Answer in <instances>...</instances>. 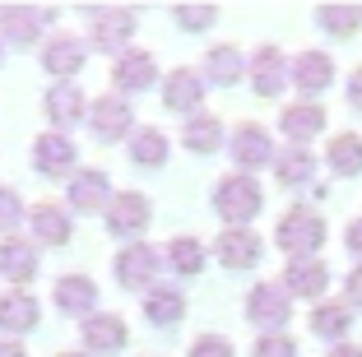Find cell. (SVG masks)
I'll return each mask as SVG.
<instances>
[{
	"label": "cell",
	"mask_w": 362,
	"mask_h": 357,
	"mask_svg": "<svg viewBox=\"0 0 362 357\" xmlns=\"http://www.w3.org/2000/svg\"><path fill=\"white\" fill-rule=\"evenodd\" d=\"M344 288H349V302H353V306H362V264L349 274V283H344Z\"/></svg>",
	"instance_id": "f35d334b"
},
{
	"label": "cell",
	"mask_w": 362,
	"mask_h": 357,
	"mask_svg": "<svg viewBox=\"0 0 362 357\" xmlns=\"http://www.w3.org/2000/svg\"><path fill=\"white\" fill-rule=\"evenodd\" d=\"M93 302H98V283L93 279H84V274H65V279H56V306H61L65 315H93Z\"/></svg>",
	"instance_id": "e0dca14e"
},
{
	"label": "cell",
	"mask_w": 362,
	"mask_h": 357,
	"mask_svg": "<svg viewBox=\"0 0 362 357\" xmlns=\"http://www.w3.org/2000/svg\"><path fill=\"white\" fill-rule=\"evenodd\" d=\"M88 126H93L98 139H121V135H130V126H135V112H130L126 98L103 93L93 107H88Z\"/></svg>",
	"instance_id": "ba28073f"
},
{
	"label": "cell",
	"mask_w": 362,
	"mask_h": 357,
	"mask_svg": "<svg viewBox=\"0 0 362 357\" xmlns=\"http://www.w3.org/2000/svg\"><path fill=\"white\" fill-rule=\"evenodd\" d=\"M0 274H5L10 283H28L33 274H37V251H33V242L10 237V242L0 246Z\"/></svg>",
	"instance_id": "7402d4cb"
},
{
	"label": "cell",
	"mask_w": 362,
	"mask_h": 357,
	"mask_svg": "<svg viewBox=\"0 0 362 357\" xmlns=\"http://www.w3.org/2000/svg\"><path fill=\"white\" fill-rule=\"evenodd\" d=\"M130 158H135L139 168H163V163H168V135L153 130V126L135 130V135H130Z\"/></svg>",
	"instance_id": "83f0119b"
},
{
	"label": "cell",
	"mask_w": 362,
	"mask_h": 357,
	"mask_svg": "<svg viewBox=\"0 0 362 357\" xmlns=\"http://www.w3.org/2000/svg\"><path fill=\"white\" fill-rule=\"evenodd\" d=\"M260 204H265V195H260L256 177H246V172H233V177H223L218 186H214V209L223 213L233 228L251 223L260 213Z\"/></svg>",
	"instance_id": "7a4b0ae2"
},
{
	"label": "cell",
	"mask_w": 362,
	"mask_h": 357,
	"mask_svg": "<svg viewBox=\"0 0 362 357\" xmlns=\"http://www.w3.org/2000/svg\"><path fill=\"white\" fill-rule=\"evenodd\" d=\"M330 79H334V61L325 52H302L293 61V84L302 93H320V88H330Z\"/></svg>",
	"instance_id": "ffe728a7"
},
{
	"label": "cell",
	"mask_w": 362,
	"mask_h": 357,
	"mask_svg": "<svg viewBox=\"0 0 362 357\" xmlns=\"http://www.w3.org/2000/svg\"><path fill=\"white\" fill-rule=\"evenodd\" d=\"M33 237L47 246H65L70 242V213L61 204H33Z\"/></svg>",
	"instance_id": "603a6c76"
},
{
	"label": "cell",
	"mask_w": 362,
	"mask_h": 357,
	"mask_svg": "<svg viewBox=\"0 0 362 357\" xmlns=\"http://www.w3.org/2000/svg\"><path fill=\"white\" fill-rule=\"evenodd\" d=\"M144 315H149L153 325H177L181 315H186V297H181L177 288L158 283V288H149V293H144Z\"/></svg>",
	"instance_id": "d4e9b609"
},
{
	"label": "cell",
	"mask_w": 362,
	"mask_h": 357,
	"mask_svg": "<svg viewBox=\"0 0 362 357\" xmlns=\"http://www.w3.org/2000/svg\"><path fill=\"white\" fill-rule=\"evenodd\" d=\"M61 357H84V353H61Z\"/></svg>",
	"instance_id": "ee69618b"
},
{
	"label": "cell",
	"mask_w": 362,
	"mask_h": 357,
	"mask_svg": "<svg viewBox=\"0 0 362 357\" xmlns=\"http://www.w3.org/2000/svg\"><path fill=\"white\" fill-rule=\"evenodd\" d=\"M233 163L242 172H256V168H274V158H279V148H274V139H269V130L265 126H256V121H246V126H237L233 130Z\"/></svg>",
	"instance_id": "3957f363"
},
{
	"label": "cell",
	"mask_w": 362,
	"mask_h": 357,
	"mask_svg": "<svg viewBox=\"0 0 362 357\" xmlns=\"http://www.w3.org/2000/svg\"><path fill=\"white\" fill-rule=\"evenodd\" d=\"M246 315L256 325H265L269 334H279L288 325V315H293V297L284 293V283H260L246 293Z\"/></svg>",
	"instance_id": "5b68a950"
},
{
	"label": "cell",
	"mask_w": 362,
	"mask_h": 357,
	"mask_svg": "<svg viewBox=\"0 0 362 357\" xmlns=\"http://www.w3.org/2000/svg\"><path fill=\"white\" fill-rule=\"evenodd\" d=\"M279 130H284L293 144H302V139H311V135L325 130V112H320L316 103H298V107H288V112L279 116Z\"/></svg>",
	"instance_id": "cb8c5ba5"
},
{
	"label": "cell",
	"mask_w": 362,
	"mask_h": 357,
	"mask_svg": "<svg viewBox=\"0 0 362 357\" xmlns=\"http://www.w3.org/2000/svg\"><path fill=\"white\" fill-rule=\"evenodd\" d=\"M288 79H293V61H288L279 47H260V52L251 56V84H256V93H260V98L284 93Z\"/></svg>",
	"instance_id": "9c48e42d"
},
{
	"label": "cell",
	"mask_w": 362,
	"mask_h": 357,
	"mask_svg": "<svg viewBox=\"0 0 362 357\" xmlns=\"http://www.w3.org/2000/svg\"><path fill=\"white\" fill-rule=\"evenodd\" d=\"M47 19H52V14H42V10H5L0 14V37L14 42V47H28Z\"/></svg>",
	"instance_id": "4316f807"
},
{
	"label": "cell",
	"mask_w": 362,
	"mask_h": 357,
	"mask_svg": "<svg viewBox=\"0 0 362 357\" xmlns=\"http://www.w3.org/2000/svg\"><path fill=\"white\" fill-rule=\"evenodd\" d=\"M344 242H349V251H353V255H362V218H358V223H349Z\"/></svg>",
	"instance_id": "60d3db41"
},
{
	"label": "cell",
	"mask_w": 362,
	"mask_h": 357,
	"mask_svg": "<svg viewBox=\"0 0 362 357\" xmlns=\"http://www.w3.org/2000/svg\"><path fill=\"white\" fill-rule=\"evenodd\" d=\"M163 103H168V112H195L200 116V103H204V79L195 70H172L168 84H163Z\"/></svg>",
	"instance_id": "7c38bea8"
},
{
	"label": "cell",
	"mask_w": 362,
	"mask_h": 357,
	"mask_svg": "<svg viewBox=\"0 0 362 357\" xmlns=\"http://www.w3.org/2000/svg\"><path fill=\"white\" fill-rule=\"evenodd\" d=\"M75 139L61 135V130H47V135L33 139V168L42 172V177H65V172L75 168Z\"/></svg>",
	"instance_id": "52a82bcc"
},
{
	"label": "cell",
	"mask_w": 362,
	"mask_h": 357,
	"mask_svg": "<svg viewBox=\"0 0 362 357\" xmlns=\"http://www.w3.org/2000/svg\"><path fill=\"white\" fill-rule=\"evenodd\" d=\"M204 74H209L214 84H233L237 74H242L237 47H209V52H204Z\"/></svg>",
	"instance_id": "4dcf8cb0"
},
{
	"label": "cell",
	"mask_w": 362,
	"mask_h": 357,
	"mask_svg": "<svg viewBox=\"0 0 362 357\" xmlns=\"http://www.w3.org/2000/svg\"><path fill=\"white\" fill-rule=\"evenodd\" d=\"M330 357H362V348H353V344H334V348H330Z\"/></svg>",
	"instance_id": "b9f144b4"
},
{
	"label": "cell",
	"mask_w": 362,
	"mask_h": 357,
	"mask_svg": "<svg viewBox=\"0 0 362 357\" xmlns=\"http://www.w3.org/2000/svg\"><path fill=\"white\" fill-rule=\"evenodd\" d=\"M153 218V204L144 195H117V200H107V232H117V237H135L144 232Z\"/></svg>",
	"instance_id": "30bf717a"
},
{
	"label": "cell",
	"mask_w": 362,
	"mask_h": 357,
	"mask_svg": "<svg viewBox=\"0 0 362 357\" xmlns=\"http://www.w3.org/2000/svg\"><path fill=\"white\" fill-rule=\"evenodd\" d=\"M349 320H353V311L344 302L316 306V311H311V334H320V339H344V334H349Z\"/></svg>",
	"instance_id": "f546056e"
},
{
	"label": "cell",
	"mask_w": 362,
	"mask_h": 357,
	"mask_svg": "<svg viewBox=\"0 0 362 357\" xmlns=\"http://www.w3.org/2000/svg\"><path fill=\"white\" fill-rule=\"evenodd\" d=\"M274 177H279V186H288V190H293V186H307V181L316 177V158H311L307 148L293 144V148H284V153L274 158Z\"/></svg>",
	"instance_id": "484cf974"
},
{
	"label": "cell",
	"mask_w": 362,
	"mask_h": 357,
	"mask_svg": "<svg viewBox=\"0 0 362 357\" xmlns=\"http://www.w3.org/2000/svg\"><path fill=\"white\" fill-rule=\"evenodd\" d=\"M88 37L98 52H126V42L135 37V14L130 10H88Z\"/></svg>",
	"instance_id": "8992f818"
},
{
	"label": "cell",
	"mask_w": 362,
	"mask_h": 357,
	"mask_svg": "<svg viewBox=\"0 0 362 357\" xmlns=\"http://www.w3.org/2000/svg\"><path fill=\"white\" fill-rule=\"evenodd\" d=\"M37 302H33L28 293H23V288H14V293H5L0 297V329H5V334H23V329H33L37 325Z\"/></svg>",
	"instance_id": "44dd1931"
},
{
	"label": "cell",
	"mask_w": 362,
	"mask_h": 357,
	"mask_svg": "<svg viewBox=\"0 0 362 357\" xmlns=\"http://www.w3.org/2000/svg\"><path fill=\"white\" fill-rule=\"evenodd\" d=\"M325 163H330L339 177H358V172H362V139L358 135H334Z\"/></svg>",
	"instance_id": "f1b7e54d"
},
{
	"label": "cell",
	"mask_w": 362,
	"mask_h": 357,
	"mask_svg": "<svg viewBox=\"0 0 362 357\" xmlns=\"http://www.w3.org/2000/svg\"><path fill=\"white\" fill-rule=\"evenodd\" d=\"M0 357H28V353H23V348L10 339V344H0Z\"/></svg>",
	"instance_id": "7bdbcfd3"
},
{
	"label": "cell",
	"mask_w": 362,
	"mask_h": 357,
	"mask_svg": "<svg viewBox=\"0 0 362 357\" xmlns=\"http://www.w3.org/2000/svg\"><path fill=\"white\" fill-rule=\"evenodd\" d=\"M107 172H98V168H84V172H75L70 177V204L75 209H84V213H93V209H107Z\"/></svg>",
	"instance_id": "d6986e66"
},
{
	"label": "cell",
	"mask_w": 362,
	"mask_h": 357,
	"mask_svg": "<svg viewBox=\"0 0 362 357\" xmlns=\"http://www.w3.org/2000/svg\"><path fill=\"white\" fill-rule=\"evenodd\" d=\"M47 74H56V84H70V74L84 70V42L79 37H52L42 52Z\"/></svg>",
	"instance_id": "ac0fdd59"
},
{
	"label": "cell",
	"mask_w": 362,
	"mask_h": 357,
	"mask_svg": "<svg viewBox=\"0 0 362 357\" xmlns=\"http://www.w3.org/2000/svg\"><path fill=\"white\" fill-rule=\"evenodd\" d=\"M158 269H163V255L153 251V246H144V242H130L126 251L117 255V279H121V288H130V293H149L153 279H158Z\"/></svg>",
	"instance_id": "277c9868"
},
{
	"label": "cell",
	"mask_w": 362,
	"mask_h": 357,
	"mask_svg": "<svg viewBox=\"0 0 362 357\" xmlns=\"http://www.w3.org/2000/svg\"><path fill=\"white\" fill-rule=\"evenodd\" d=\"M325 288H330V269H325L316 255L288 260V269H284V293L288 297H320Z\"/></svg>",
	"instance_id": "8fae6325"
},
{
	"label": "cell",
	"mask_w": 362,
	"mask_h": 357,
	"mask_svg": "<svg viewBox=\"0 0 362 357\" xmlns=\"http://www.w3.org/2000/svg\"><path fill=\"white\" fill-rule=\"evenodd\" d=\"M84 344H88V353H121L126 348V320L121 315H103V311H93L84 320Z\"/></svg>",
	"instance_id": "2e32d148"
},
{
	"label": "cell",
	"mask_w": 362,
	"mask_h": 357,
	"mask_svg": "<svg viewBox=\"0 0 362 357\" xmlns=\"http://www.w3.org/2000/svg\"><path fill=\"white\" fill-rule=\"evenodd\" d=\"M42 112H47V121L52 126H79L88 116V103H84V93H79L75 84H52V93L42 98Z\"/></svg>",
	"instance_id": "4fadbf2b"
},
{
	"label": "cell",
	"mask_w": 362,
	"mask_h": 357,
	"mask_svg": "<svg viewBox=\"0 0 362 357\" xmlns=\"http://www.w3.org/2000/svg\"><path fill=\"white\" fill-rule=\"evenodd\" d=\"M168 264H172L177 274H200V269H204V246L195 242V237H172Z\"/></svg>",
	"instance_id": "1f68e13d"
},
{
	"label": "cell",
	"mask_w": 362,
	"mask_h": 357,
	"mask_svg": "<svg viewBox=\"0 0 362 357\" xmlns=\"http://www.w3.org/2000/svg\"><path fill=\"white\" fill-rule=\"evenodd\" d=\"M251 357H298V344L288 334H260L256 348H251Z\"/></svg>",
	"instance_id": "e575fe53"
},
{
	"label": "cell",
	"mask_w": 362,
	"mask_h": 357,
	"mask_svg": "<svg viewBox=\"0 0 362 357\" xmlns=\"http://www.w3.org/2000/svg\"><path fill=\"white\" fill-rule=\"evenodd\" d=\"M191 357H237V353H233V344H228V339H214L209 334V339H200V344L191 348Z\"/></svg>",
	"instance_id": "74e56055"
},
{
	"label": "cell",
	"mask_w": 362,
	"mask_h": 357,
	"mask_svg": "<svg viewBox=\"0 0 362 357\" xmlns=\"http://www.w3.org/2000/svg\"><path fill=\"white\" fill-rule=\"evenodd\" d=\"M349 103H353V107L362 112V65H358V70L349 74Z\"/></svg>",
	"instance_id": "ab89813d"
},
{
	"label": "cell",
	"mask_w": 362,
	"mask_h": 357,
	"mask_svg": "<svg viewBox=\"0 0 362 357\" xmlns=\"http://www.w3.org/2000/svg\"><path fill=\"white\" fill-rule=\"evenodd\" d=\"M218 139H223V126H218L214 116H191V121H186V148H195V153H214Z\"/></svg>",
	"instance_id": "836d02e7"
},
{
	"label": "cell",
	"mask_w": 362,
	"mask_h": 357,
	"mask_svg": "<svg viewBox=\"0 0 362 357\" xmlns=\"http://www.w3.org/2000/svg\"><path fill=\"white\" fill-rule=\"evenodd\" d=\"M279 251H288V260H307L325 246V223H320L316 209H288L279 218V232H274Z\"/></svg>",
	"instance_id": "6da1fadb"
},
{
	"label": "cell",
	"mask_w": 362,
	"mask_h": 357,
	"mask_svg": "<svg viewBox=\"0 0 362 357\" xmlns=\"http://www.w3.org/2000/svg\"><path fill=\"white\" fill-rule=\"evenodd\" d=\"M316 23L325 33H334V37H353L362 23V10H353V5H325V10H316Z\"/></svg>",
	"instance_id": "d6a6232c"
},
{
	"label": "cell",
	"mask_w": 362,
	"mask_h": 357,
	"mask_svg": "<svg viewBox=\"0 0 362 357\" xmlns=\"http://www.w3.org/2000/svg\"><path fill=\"white\" fill-rule=\"evenodd\" d=\"M19 223H23V204H19V195L0 186V232L19 228Z\"/></svg>",
	"instance_id": "8d00e7d4"
},
{
	"label": "cell",
	"mask_w": 362,
	"mask_h": 357,
	"mask_svg": "<svg viewBox=\"0 0 362 357\" xmlns=\"http://www.w3.org/2000/svg\"><path fill=\"white\" fill-rule=\"evenodd\" d=\"M214 19H218V10H214V5H181V10H177V23H181V28H209Z\"/></svg>",
	"instance_id": "d590c367"
},
{
	"label": "cell",
	"mask_w": 362,
	"mask_h": 357,
	"mask_svg": "<svg viewBox=\"0 0 362 357\" xmlns=\"http://www.w3.org/2000/svg\"><path fill=\"white\" fill-rule=\"evenodd\" d=\"M214 251H218V260L228 264V269H246V264H260V237L246 228H228L218 242H214Z\"/></svg>",
	"instance_id": "5bb4252c"
},
{
	"label": "cell",
	"mask_w": 362,
	"mask_h": 357,
	"mask_svg": "<svg viewBox=\"0 0 362 357\" xmlns=\"http://www.w3.org/2000/svg\"><path fill=\"white\" fill-rule=\"evenodd\" d=\"M121 93H144V88L158 79V65H153L149 52H121L117 56V70H112Z\"/></svg>",
	"instance_id": "9a60e30c"
}]
</instances>
